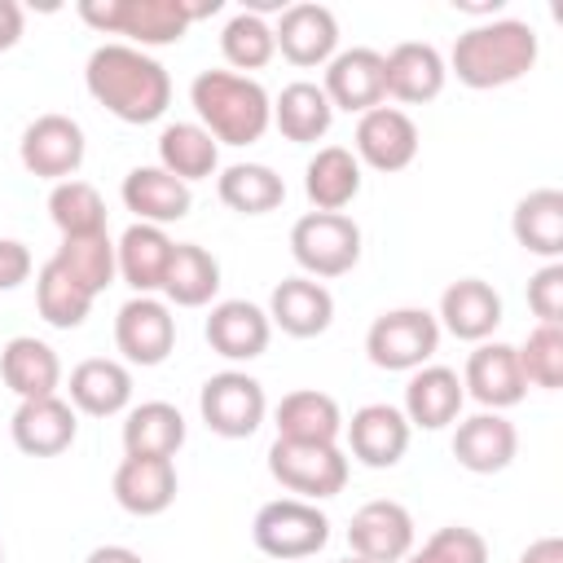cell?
Wrapping results in <instances>:
<instances>
[{"label":"cell","instance_id":"6da1fadb","mask_svg":"<svg viewBox=\"0 0 563 563\" xmlns=\"http://www.w3.org/2000/svg\"><path fill=\"white\" fill-rule=\"evenodd\" d=\"M84 84L123 123H154L172 106V75L132 44H101L84 66Z\"/></svg>","mask_w":563,"mask_h":563},{"label":"cell","instance_id":"7a4b0ae2","mask_svg":"<svg viewBox=\"0 0 563 563\" xmlns=\"http://www.w3.org/2000/svg\"><path fill=\"white\" fill-rule=\"evenodd\" d=\"M537 66V31L519 18H493L457 35L449 66L466 88H506Z\"/></svg>","mask_w":563,"mask_h":563},{"label":"cell","instance_id":"3957f363","mask_svg":"<svg viewBox=\"0 0 563 563\" xmlns=\"http://www.w3.org/2000/svg\"><path fill=\"white\" fill-rule=\"evenodd\" d=\"M189 101L198 110V123L216 136V145H255L273 123V97L260 79L238 70L194 75Z\"/></svg>","mask_w":563,"mask_h":563},{"label":"cell","instance_id":"277c9868","mask_svg":"<svg viewBox=\"0 0 563 563\" xmlns=\"http://www.w3.org/2000/svg\"><path fill=\"white\" fill-rule=\"evenodd\" d=\"M220 13V0H79V18L92 31L128 35L132 48L176 44L198 18Z\"/></svg>","mask_w":563,"mask_h":563},{"label":"cell","instance_id":"5b68a950","mask_svg":"<svg viewBox=\"0 0 563 563\" xmlns=\"http://www.w3.org/2000/svg\"><path fill=\"white\" fill-rule=\"evenodd\" d=\"M255 550L277 559V563H299L312 559L317 550H325L330 541V519L317 510V501H299V497H277L268 506L255 510L251 523Z\"/></svg>","mask_w":563,"mask_h":563},{"label":"cell","instance_id":"8992f818","mask_svg":"<svg viewBox=\"0 0 563 563\" xmlns=\"http://www.w3.org/2000/svg\"><path fill=\"white\" fill-rule=\"evenodd\" d=\"M290 255L312 282L343 277L361 260V224L343 211H308L290 229Z\"/></svg>","mask_w":563,"mask_h":563},{"label":"cell","instance_id":"52a82bcc","mask_svg":"<svg viewBox=\"0 0 563 563\" xmlns=\"http://www.w3.org/2000/svg\"><path fill=\"white\" fill-rule=\"evenodd\" d=\"M440 347V321L427 308H391L365 330V356L378 369H422Z\"/></svg>","mask_w":563,"mask_h":563},{"label":"cell","instance_id":"ba28073f","mask_svg":"<svg viewBox=\"0 0 563 563\" xmlns=\"http://www.w3.org/2000/svg\"><path fill=\"white\" fill-rule=\"evenodd\" d=\"M268 471L286 493H299V501H321L343 493L347 484V457L339 444H299V440H273Z\"/></svg>","mask_w":563,"mask_h":563},{"label":"cell","instance_id":"9c48e42d","mask_svg":"<svg viewBox=\"0 0 563 563\" xmlns=\"http://www.w3.org/2000/svg\"><path fill=\"white\" fill-rule=\"evenodd\" d=\"M198 413L202 422L224 435V440H246L260 431L264 413H268V400H264V387L242 374V369H220L202 383L198 391Z\"/></svg>","mask_w":563,"mask_h":563},{"label":"cell","instance_id":"30bf717a","mask_svg":"<svg viewBox=\"0 0 563 563\" xmlns=\"http://www.w3.org/2000/svg\"><path fill=\"white\" fill-rule=\"evenodd\" d=\"M84 128L70 114H40L35 123H26L22 141H18V158L31 176L40 180H75V172L84 167Z\"/></svg>","mask_w":563,"mask_h":563},{"label":"cell","instance_id":"8fae6325","mask_svg":"<svg viewBox=\"0 0 563 563\" xmlns=\"http://www.w3.org/2000/svg\"><path fill=\"white\" fill-rule=\"evenodd\" d=\"M114 347L128 365H163L176 347V317L154 295H132L114 317Z\"/></svg>","mask_w":563,"mask_h":563},{"label":"cell","instance_id":"7c38bea8","mask_svg":"<svg viewBox=\"0 0 563 563\" xmlns=\"http://www.w3.org/2000/svg\"><path fill=\"white\" fill-rule=\"evenodd\" d=\"M347 545H352L356 559L400 563L413 550V515L391 497L365 501L347 523Z\"/></svg>","mask_w":563,"mask_h":563},{"label":"cell","instance_id":"4fadbf2b","mask_svg":"<svg viewBox=\"0 0 563 563\" xmlns=\"http://www.w3.org/2000/svg\"><path fill=\"white\" fill-rule=\"evenodd\" d=\"M418 158V128L396 106H374L356 119V163L374 172H405Z\"/></svg>","mask_w":563,"mask_h":563},{"label":"cell","instance_id":"5bb4252c","mask_svg":"<svg viewBox=\"0 0 563 563\" xmlns=\"http://www.w3.org/2000/svg\"><path fill=\"white\" fill-rule=\"evenodd\" d=\"M462 391L471 400H479L484 409L501 413L510 405H519L528 396V383H523V369H519V356L510 343H479L471 356H466V374H462Z\"/></svg>","mask_w":563,"mask_h":563},{"label":"cell","instance_id":"9a60e30c","mask_svg":"<svg viewBox=\"0 0 563 563\" xmlns=\"http://www.w3.org/2000/svg\"><path fill=\"white\" fill-rule=\"evenodd\" d=\"M343 431H347V449H352V457L361 466L387 471V466H396L405 457L413 427L405 422V413L396 405H383L378 400V405H361L352 413V422H343Z\"/></svg>","mask_w":563,"mask_h":563},{"label":"cell","instance_id":"2e32d148","mask_svg":"<svg viewBox=\"0 0 563 563\" xmlns=\"http://www.w3.org/2000/svg\"><path fill=\"white\" fill-rule=\"evenodd\" d=\"M321 92L330 97L334 110L347 114H365L374 106H383V53L374 48H343L325 62V84Z\"/></svg>","mask_w":563,"mask_h":563},{"label":"cell","instance_id":"e0dca14e","mask_svg":"<svg viewBox=\"0 0 563 563\" xmlns=\"http://www.w3.org/2000/svg\"><path fill=\"white\" fill-rule=\"evenodd\" d=\"M13 444L26 453V457H57L75 444V405L62 400V396H40V400H22L13 409Z\"/></svg>","mask_w":563,"mask_h":563},{"label":"cell","instance_id":"ac0fdd59","mask_svg":"<svg viewBox=\"0 0 563 563\" xmlns=\"http://www.w3.org/2000/svg\"><path fill=\"white\" fill-rule=\"evenodd\" d=\"M515 453H519V431L510 418H501L493 409L457 422V431H453V457L471 475H497L515 462Z\"/></svg>","mask_w":563,"mask_h":563},{"label":"cell","instance_id":"d6986e66","mask_svg":"<svg viewBox=\"0 0 563 563\" xmlns=\"http://www.w3.org/2000/svg\"><path fill=\"white\" fill-rule=\"evenodd\" d=\"M273 40L290 66H325L339 48V18L325 4H290L282 9Z\"/></svg>","mask_w":563,"mask_h":563},{"label":"cell","instance_id":"ffe728a7","mask_svg":"<svg viewBox=\"0 0 563 563\" xmlns=\"http://www.w3.org/2000/svg\"><path fill=\"white\" fill-rule=\"evenodd\" d=\"M444 57L431 48V44H418V40H405L396 44L387 57H383V92L405 101V106H422V101H435L444 92Z\"/></svg>","mask_w":563,"mask_h":563},{"label":"cell","instance_id":"44dd1931","mask_svg":"<svg viewBox=\"0 0 563 563\" xmlns=\"http://www.w3.org/2000/svg\"><path fill=\"white\" fill-rule=\"evenodd\" d=\"M202 334H207L211 352H220L224 361H255V356H264V347L273 339V321L251 299H224L211 308Z\"/></svg>","mask_w":563,"mask_h":563},{"label":"cell","instance_id":"7402d4cb","mask_svg":"<svg viewBox=\"0 0 563 563\" xmlns=\"http://www.w3.org/2000/svg\"><path fill=\"white\" fill-rule=\"evenodd\" d=\"M268 321L290 339H317L334 321V295L312 277H286L273 286Z\"/></svg>","mask_w":563,"mask_h":563},{"label":"cell","instance_id":"603a6c76","mask_svg":"<svg viewBox=\"0 0 563 563\" xmlns=\"http://www.w3.org/2000/svg\"><path fill=\"white\" fill-rule=\"evenodd\" d=\"M435 321L462 343H488L501 325V295L479 277H462L440 295Z\"/></svg>","mask_w":563,"mask_h":563},{"label":"cell","instance_id":"cb8c5ba5","mask_svg":"<svg viewBox=\"0 0 563 563\" xmlns=\"http://www.w3.org/2000/svg\"><path fill=\"white\" fill-rule=\"evenodd\" d=\"M176 466L172 457H123L119 471H114V501L136 515V519H150V515H163L172 501H176Z\"/></svg>","mask_w":563,"mask_h":563},{"label":"cell","instance_id":"d4e9b609","mask_svg":"<svg viewBox=\"0 0 563 563\" xmlns=\"http://www.w3.org/2000/svg\"><path fill=\"white\" fill-rule=\"evenodd\" d=\"M70 405L88 418H114L132 405V369L110 356H88L70 369Z\"/></svg>","mask_w":563,"mask_h":563},{"label":"cell","instance_id":"484cf974","mask_svg":"<svg viewBox=\"0 0 563 563\" xmlns=\"http://www.w3.org/2000/svg\"><path fill=\"white\" fill-rule=\"evenodd\" d=\"M123 207L141 220V224H172V220H185L189 207H194V194L185 180H176L172 172L163 167H132L123 176Z\"/></svg>","mask_w":563,"mask_h":563},{"label":"cell","instance_id":"4316f807","mask_svg":"<svg viewBox=\"0 0 563 563\" xmlns=\"http://www.w3.org/2000/svg\"><path fill=\"white\" fill-rule=\"evenodd\" d=\"M0 378L18 400H40V396H57L62 387V361L57 352L35 339V334H18L0 347Z\"/></svg>","mask_w":563,"mask_h":563},{"label":"cell","instance_id":"83f0119b","mask_svg":"<svg viewBox=\"0 0 563 563\" xmlns=\"http://www.w3.org/2000/svg\"><path fill=\"white\" fill-rule=\"evenodd\" d=\"M462 400H466V391H462L457 369H449V365H422L405 383V409L400 413H405L409 427L440 431V427H449L462 413Z\"/></svg>","mask_w":563,"mask_h":563},{"label":"cell","instance_id":"f1b7e54d","mask_svg":"<svg viewBox=\"0 0 563 563\" xmlns=\"http://www.w3.org/2000/svg\"><path fill=\"white\" fill-rule=\"evenodd\" d=\"M172 251H176V242H172L158 224H141V220H136V224H128V233L114 242L119 277H123L136 295H154V290H163Z\"/></svg>","mask_w":563,"mask_h":563},{"label":"cell","instance_id":"f546056e","mask_svg":"<svg viewBox=\"0 0 563 563\" xmlns=\"http://www.w3.org/2000/svg\"><path fill=\"white\" fill-rule=\"evenodd\" d=\"M277 440H299V444H339L343 435V413H339V400L317 391V387H303V391H290L282 396L277 405Z\"/></svg>","mask_w":563,"mask_h":563},{"label":"cell","instance_id":"4dcf8cb0","mask_svg":"<svg viewBox=\"0 0 563 563\" xmlns=\"http://www.w3.org/2000/svg\"><path fill=\"white\" fill-rule=\"evenodd\" d=\"M510 233L528 255H541L554 264L563 255V194L559 189H532L515 202Z\"/></svg>","mask_w":563,"mask_h":563},{"label":"cell","instance_id":"1f68e13d","mask_svg":"<svg viewBox=\"0 0 563 563\" xmlns=\"http://www.w3.org/2000/svg\"><path fill=\"white\" fill-rule=\"evenodd\" d=\"M303 194L317 211H343L361 194V163L343 145H325L303 167Z\"/></svg>","mask_w":563,"mask_h":563},{"label":"cell","instance_id":"d6a6232c","mask_svg":"<svg viewBox=\"0 0 563 563\" xmlns=\"http://www.w3.org/2000/svg\"><path fill=\"white\" fill-rule=\"evenodd\" d=\"M158 167L185 185L207 180L220 167V145L202 123H167L158 136Z\"/></svg>","mask_w":563,"mask_h":563},{"label":"cell","instance_id":"836d02e7","mask_svg":"<svg viewBox=\"0 0 563 563\" xmlns=\"http://www.w3.org/2000/svg\"><path fill=\"white\" fill-rule=\"evenodd\" d=\"M273 123H277V132H282L286 141L312 145V141H321V136L330 132L334 106H330V97H325L317 84L299 79V84H286L282 97L273 101Z\"/></svg>","mask_w":563,"mask_h":563},{"label":"cell","instance_id":"e575fe53","mask_svg":"<svg viewBox=\"0 0 563 563\" xmlns=\"http://www.w3.org/2000/svg\"><path fill=\"white\" fill-rule=\"evenodd\" d=\"M216 194L238 216H268L286 202V180L264 163H233L216 176Z\"/></svg>","mask_w":563,"mask_h":563},{"label":"cell","instance_id":"d590c367","mask_svg":"<svg viewBox=\"0 0 563 563\" xmlns=\"http://www.w3.org/2000/svg\"><path fill=\"white\" fill-rule=\"evenodd\" d=\"M185 444V413L167 400H145L123 422V449L132 457H176Z\"/></svg>","mask_w":563,"mask_h":563},{"label":"cell","instance_id":"8d00e7d4","mask_svg":"<svg viewBox=\"0 0 563 563\" xmlns=\"http://www.w3.org/2000/svg\"><path fill=\"white\" fill-rule=\"evenodd\" d=\"M216 290H220V260L198 242H176L167 277H163V295L176 308H202L211 303Z\"/></svg>","mask_w":563,"mask_h":563},{"label":"cell","instance_id":"74e56055","mask_svg":"<svg viewBox=\"0 0 563 563\" xmlns=\"http://www.w3.org/2000/svg\"><path fill=\"white\" fill-rule=\"evenodd\" d=\"M35 303H40V317H44L53 330H75V325H84L88 312H92V295H88L53 255L40 264Z\"/></svg>","mask_w":563,"mask_h":563},{"label":"cell","instance_id":"f35d334b","mask_svg":"<svg viewBox=\"0 0 563 563\" xmlns=\"http://www.w3.org/2000/svg\"><path fill=\"white\" fill-rule=\"evenodd\" d=\"M53 260L97 299L114 277H119V264H114V242L110 233H88V238H62V246L53 251Z\"/></svg>","mask_w":563,"mask_h":563},{"label":"cell","instance_id":"ab89813d","mask_svg":"<svg viewBox=\"0 0 563 563\" xmlns=\"http://www.w3.org/2000/svg\"><path fill=\"white\" fill-rule=\"evenodd\" d=\"M48 216L62 229V238H88L106 233V202L88 180H62L48 194Z\"/></svg>","mask_w":563,"mask_h":563},{"label":"cell","instance_id":"60d3db41","mask_svg":"<svg viewBox=\"0 0 563 563\" xmlns=\"http://www.w3.org/2000/svg\"><path fill=\"white\" fill-rule=\"evenodd\" d=\"M220 53H224V62L238 66V70H260V66H268L273 53H277L273 26H268L255 9H242V13H233V18L224 22V31H220Z\"/></svg>","mask_w":563,"mask_h":563},{"label":"cell","instance_id":"b9f144b4","mask_svg":"<svg viewBox=\"0 0 563 563\" xmlns=\"http://www.w3.org/2000/svg\"><path fill=\"white\" fill-rule=\"evenodd\" d=\"M523 383L541 387V391H559L563 387V325H537L523 347H515Z\"/></svg>","mask_w":563,"mask_h":563},{"label":"cell","instance_id":"7bdbcfd3","mask_svg":"<svg viewBox=\"0 0 563 563\" xmlns=\"http://www.w3.org/2000/svg\"><path fill=\"white\" fill-rule=\"evenodd\" d=\"M400 563H488V541L466 523H449L431 532L422 550H409Z\"/></svg>","mask_w":563,"mask_h":563},{"label":"cell","instance_id":"ee69618b","mask_svg":"<svg viewBox=\"0 0 563 563\" xmlns=\"http://www.w3.org/2000/svg\"><path fill=\"white\" fill-rule=\"evenodd\" d=\"M528 308L537 312L541 325H559L563 321V264H545L528 277Z\"/></svg>","mask_w":563,"mask_h":563},{"label":"cell","instance_id":"f6af8a7d","mask_svg":"<svg viewBox=\"0 0 563 563\" xmlns=\"http://www.w3.org/2000/svg\"><path fill=\"white\" fill-rule=\"evenodd\" d=\"M31 277V251L13 238H0V290H18Z\"/></svg>","mask_w":563,"mask_h":563},{"label":"cell","instance_id":"bcb514c9","mask_svg":"<svg viewBox=\"0 0 563 563\" xmlns=\"http://www.w3.org/2000/svg\"><path fill=\"white\" fill-rule=\"evenodd\" d=\"M22 40V4L18 0H0V53L13 48Z\"/></svg>","mask_w":563,"mask_h":563},{"label":"cell","instance_id":"7dc6e473","mask_svg":"<svg viewBox=\"0 0 563 563\" xmlns=\"http://www.w3.org/2000/svg\"><path fill=\"white\" fill-rule=\"evenodd\" d=\"M519 563H563V541L559 537H541L519 554Z\"/></svg>","mask_w":563,"mask_h":563},{"label":"cell","instance_id":"c3c4849f","mask_svg":"<svg viewBox=\"0 0 563 563\" xmlns=\"http://www.w3.org/2000/svg\"><path fill=\"white\" fill-rule=\"evenodd\" d=\"M84 563H145L136 550H128V545H97Z\"/></svg>","mask_w":563,"mask_h":563},{"label":"cell","instance_id":"681fc988","mask_svg":"<svg viewBox=\"0 0 563 563\" xmlns=\"http://www.w3.org/2000/svg\"><path fill=\"white\" fill-rule=\"evenodd\" d=\"M339 563H369V559H356V554H352V559H339Z\"/></svg>","mask_w":563,"mask_h":563},{"label":"cell","instance_id":"f907efd6","mask_svg":"<svg viewBox=\"0 0 563 563\" xmlns=\"http://www.w3.org/2000/svg\"><path fill=\"white\" fill-rule=\"evenodd\" d=\"M0 563H4V550H0Z\"/></svg>","mask_w":563,"mask_h":563}]
</instances>
